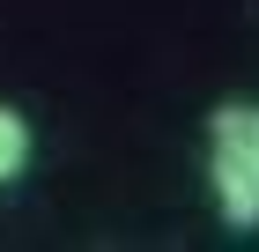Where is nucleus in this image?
<instances>
[{
  "mask_svg": "<svg viewBox=\"0 0 259 252\" xmlns=\"http://www.w3.org/2000/svg\"><path fill=\"white\" fill-rule=\"evenodd\" d=\"M207 193H215V208H222L230 230H259V171H244L237 156L207 149Z\"/></svg>",
  "mask_w": 259,
  "mask_h": 252,
  "instance_id": "f257e3e1",
  "label": "nucleus"
},
{
  "mask_svg": "<svg viewBox=\"0 0 259 252\" xmlns=\"http://www.w3.org/2000/svg\"><path fill=\"white\" fill-rule=\"evenodd\" d=\"M207 149L237 156L244 171H259V104H215L207 112Z\"/></svg>",
  "mask_w": 259,
  "mask_h": 252,
  "instance_id": "f03ea898",
  "label": "nucleus"
},
{
  "mask_svg": "<svg viewBox=\"0 0 259 252\" xmlns=\"http://www.w3.org/2000/svg\"><path fill=\"white\" fill-rule=\"evenodd\" d=\"M30 171V119L15 104H0V186H15Z\"/></svg>",
  "mask_w": 259,
  "mask_h": 252,
  "instance_id": "7ed1b4c3",
  "label": "nucleus"
}]
</instances>
